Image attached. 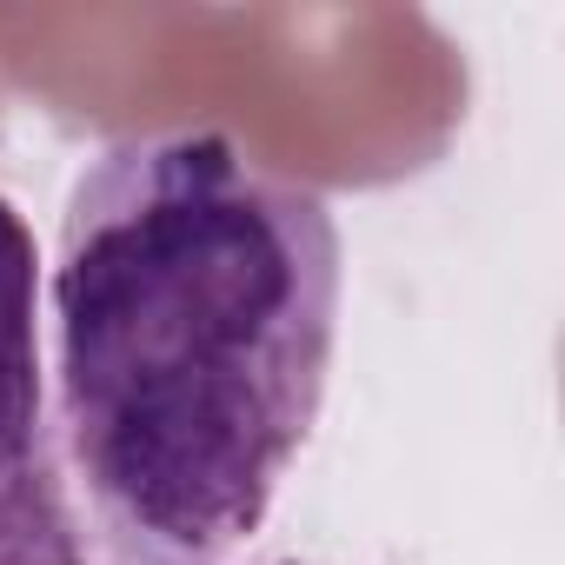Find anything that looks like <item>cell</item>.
<instances>
[{
	"label": "cell",
	"mask_w": 565,
	"mask_h": 565,
	"mask_svg": "<svg viewBox=\"0 0 565 565\" xmlns=\"http://www.w3.org/2000/svg\"><path fill=\"white\" fill-rule=\"evenodd\" d=\"M47 300L100 532L127 565H226L327 399L333 206L226 134L120 140L67 193Z\"/></svg>",
	"instance_id": "1"
},
{
	"label": "cell",
	"mask_w": 565,
	"mask_h": 565,
	"mask_svg": "<svg viewBox=\"0 0 565 565\" xmlns=\"http://www.w3.org/2000/svg\"><path fill=\"white\" fill-rule=\"evenodd\" d=\"M0 565H94L41 366V253L0 200Z\"/></svg>",
	"instance_id": "2"
},
{
	"label": "cell",
	"mask_w": 565,
	"mask_h": 565,
	"mask_svg": "<svg viewBox=\"0 0 565 565\" xmlns=\"http://www.w3.org/2000/svg\"><path fill=\"white\" fill-rule=\"evenodd\" d=\"M253 565H313V558H253Z\"/></svg>",
	"instance_id": "3"
}]
</instances>
